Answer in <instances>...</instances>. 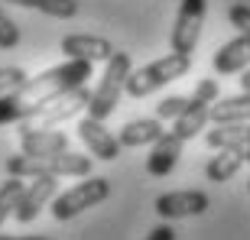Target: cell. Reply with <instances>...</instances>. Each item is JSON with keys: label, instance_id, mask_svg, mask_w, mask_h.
<instances>
[{"label": "cell", "instance_id": "cell-1", "mask_svg": "<svg viewBox=\"0 0 250 240\" xmlns=\"http://www.w3.org/2000/svg\"><path fill=\"white\" fill-rule=\"evenodd\" d=\"M94 62H84V59H65L62 65H52L46 72H39L36 78H26V81L13 88V91L0 94V127L7 123H23V120L36 117L42 107L68 94L72 88L84 84V78H91Z\"/></svg>", "mask_w": 250, "mask_h": 240}, {"label": "cell", "instance_id": "cell-2", "mask_svg": "<svg viewBox=\"0 0 250 240\" xmlns=\"http://www.w3.org/2000/svg\"><path fill=\"white\" fill-rule=\"evenodd\" d=\"M130 72H133V65H130L127 52H114V56L104 62V75H101V81L94 84L91 101H88V114H91V117L107 120L114 111H117V104H121V91H127Z\"/></svg>", "mask_w": 250, "mask_h": 240}, {"label": "cell", "instance_id": "cell-3", "mask_svg": "<svg viewBox=\"0 0 250 240\" xmlns=\"http://www.w3.org/2000/svg\"><path fill=\"white\" fill-rule=\"evenodd\" d=\"M192 68V56H182V52H169V56L156 59V62L143 65L137 72H130L127 78V94L130 98H146V94L166 88L169 81H176L182 75H188Z\"/></svg>", "mask_w": 250, "mask_h": 240}, {"label": "cell", "instance_id": "cell-4", "mask_svg": "<svg viewBox=\"0 0 250 240\" xmlns=\"http://www.w3.org/2000/svg\"><path fill=\"white\" fill-rule=\"evenodd\" d=\"M111 195V182L101 176L88 179L84 176V182L72 185L68 192H62L52 201V214H56V221H68V218H75V214L88 211V208H94V204H101L104 198Z\"/></svg>", "mask_w": 250, "mask_h": 240}, {"label": "cell", "instance_id": "cell-5", "mask_svg": "<svg viewBox=\"0 0 250 240\" xmlns=\"http://www.w3.org/2000/svg\"><path fill=\"white\" fill-rule=\"evenodd\" d=\"M205 10H208V0H182L176 13V23H172V52H182V56H192L195 46H198V36H202L205 26Z\"/></svg>", "mask_w": 250, "mask_h": 240}, {"label": "cell", "instance_id": "cell-6", "mask_svg": "<svg viewBox=\"0 0 250 240\" xmlns=\"http://www.w3.org/2000/svg\"><path fill=\"white\" fill-rule=\"evenodd\" d=\"M88 101H91V91H88L84 84H78V88H72L68 94L56 98V101L49 104V107H42L36 117L23 120V127H20V130H49V127H59L62 120L75 117V114L82 111V107H88Z\"/></svg>", "mask_w": 250, "mask_h": 240}, {"label": "cell", "instance_id": "cell-7", "mask_svg": "<svg viewBox=\"0 0 250 240\" xmlns=\"http://www.w3.org/2000/svg\"><path fill=\"white\" fill-rule=\"evenodd\" d=\"M56 188H59V176H52V172H42V176L33 179V182L23 188V195H20L17 208H13V218H17V224L36 221V214L42 211V204L52 201Z\"/></svg>", "mask_w": 250, "mask_h": 240}, {"label": "cell", "instance_id": "cell-8", "mask_svg": "<svg viewBox=\"0 0 250 240\" xmlns=\"http://www.w3.org/2000/svg\"><path fill=\"white\" fill-rule=\"evenodd\" d=\"M78 137H82V143L88 146V153H91L94 159H104V162H114V159L121 156V143H117V137L114 133H107V127H104V120L98 117H82L78 120Z\"/></svg>", "mask_w": 250, "mask_h": 240}, {"label": "cell", "instance_id": "cell-9", "mask_svg": "<svg viewBox=\"0 0 250 240\" xmlns=\"http://www.w3.org/2000/svg\"><path fill=\"white\" fill-rule=\"evenodd\" d=\"M182 143H186V140L179 137L176 130H163V137L153 143V149H149V156H146V172L149 176H156V179L169 176V172L179 166Z\"/></svg>", "mask_w": 250, "mask_h": 240}, {"label": "cell", "instance_id": "cell-10", "mask_svg": "<svg viewBox=\"0 0 250 240\" xmlns=\"http://www.w3.org/2000/svg\"><path fill=\"white\" fill-rule=\"evenodd\" d=\"M156 214L159 218H166V221H172V218H188V214H202L205 208H208V195L205 192H166L156 198Z\"/></svg>", "mask_w": 250, "mask_h": 240}, {"label": "cell", "instance_id": "cell-11", "mask_svg": "<svg viewBox=\"0 0 250 240\" xmlns=\"http://www.w3.org/2000/svg\"><path fill=\"white\" fill-rule=\"evenodd\" d=\"M20 149L29 153V156H56V153H65L68 149V137L62 130H20Z\"/></svg>", "mask_w": 250, "mask_h": 240}, {"label": "cell", "instance_id": "cell-12", "mask_svg": "<svg viewBox=\"0 0 250 240\" xmlns=\"http://www.w3.org/2000/svg\"><path fill=\"white\" fill-rule=\"evenodd\" d=\"M211 65H214V72H218V75H237V72H244V68L250 65V36H247V33H241V36H234L231 42H224V46L214 52Z\"/></svg>", "mask_w": 250, "mask_h": 240}, {"label": "cell", "instance_id": "cell-13", "mask_svg": "<svg viewBox=\"0 0 250 240\" xmlns=\"http://www.w3.org/2000/svg\"><path fill=\"white\" fill-rule=\"evenodd\" d=\"M65 59H84V62H107L114 56V46L104 36H65L62 39Z\"/></svg>", "mask_w": 250, "mask_h": 240}, {"label": "cell", "instance_id": "cell-14", "mask_svg": "<svg viewBox=\"0 0 250 240\" xmlns=\"http://www.w3.org/2000/svg\"><path fill=\"white\" fill-rule=\"evenodd\" d=\"M205 143L211 149H250V123H214V130L205 133Z\"/></svg>", "mask_w": 250, "mask_h": 240}, {"label": "cell", "instance_id": "cell-15", "mask_svg": "<svg viewBox=\"0 0 250 240\" xmlns=\"http://www.w3.org/2000/svg\"><path fill=\"white\" fill-rule=\"evenodd\" d=\"M159 137H163L159 117H140V120H130L127 127L121 130L117 143H121L124 149H137V146H153Z\"/></svg>", "mask_w": 250, "mask_h": 240}, {"label": "cell", "instance_id": "cell-16", "mask_svg": "<svg viewBox=\"0 0 250 240\" xmlns=\"http://www.w3.org/2000/svg\"><path fill=\"white\" fill-rule=\"evenodd\" d=\"M211 120L214 123H250V91L234 94V98H218L211 104Z\"/></svg>", "mask_w": 250, "mask_h": 240}, {"label": "cell", "instance_id": "cell-17", "mask_svg": "<svg viewBox=\"0 0 250 240\" xmlns=\"http://www.w3.org/2000/svg\"><path fill=\"white\" fill-rule=\"evenodd\" d=\"M208 120H211V104H202V101H192L188 98V104H186V111L176 117V133L182 140H192V137H198V130H205L208 127Z\"/></svg>", "mask_w": 250, "mask_h": 240}, {"label": "cell", "instance_id": "cell-18", "mask_svg": "<svg viewBox=\"0 0 250 240\" xmlns=\"http://www.w3.org/2000/svg\"><path fill=\"white\" fill-rule=\"evenodd\" d=\"M49 172L59 179L62 176L84 179V176H91V156H82V153H72V149L56 153V156H49Z\"/></svg>", "mask_w": 250, "mask_h": 240}, {"label": "cell", "instance_id": "cell-19", "mask_svg": "<svg viewBox=\"0 0 250 240\" xmlns=\"http://www.w3.org/2000/svg\"><path fill=\"white\" fill-rule=\"evenodd\" d=\"M244 162H247V159H244V153H237V149H218V156H211V162L205 166V176L211 179V182H228V179H234L241 172Z\"/></svg>", "mask_w": 250, "mask_h": 240}, {"label": "cell", "instance_id": "cell-20", "mask_svg": "<svg viewBox=\"0 0 250 240\" xmlns=\"http://www.w3.org/2000/svg\"><path fill=\"white\" fill-rule=\"evenodd\" d=\"M7 3H17V7H26V10H39V13L56 17V20H72L78 13V0H7Z\"/></svg>", "mask_w": 250, "mask_h": 240}, {"label": "cell", "instance_id": "cell-21", "mask_svg": "<svg viewBox=\"0 0 250 240\" xmlns=\"http://www.w3.org/2000/svg\"><path fill=\"white\" fill-rule=\"evenodd\" d=\"M42 172H49V159H42V156H29V153L20 149V156L7 159V176L36 179V176H42Z\"/></svg>", "mask_w": 250, "mask_h": 240}, {"label": "cell", "instance_id": "cell-22", "mask_svg": "<svg viewBox=\"0 0 250 240\" xmlns=\"http://www.w3.org/2000/svg\"><path fill=\"white\" fill-rule=\"evenodd\" d=\"M23 188H26V179H20V176H10L7 182L0 185V224L7 218H13V208H17Z\"/></svg>", "mask_w": 250, "mask_h": 240}, {"label": "cell", "instance_id": "cell-23", "mask_svg": "<svg viewBox=\"0 0 250 240\" xmlns=\"http://www.w3.org/2000/svg\"><path fill=\"white\" fill-rule=\"evenodd\" d=\"M188 98H182V94H172V98H163V101L156 104V117L159 120H176L179 114L186 111Z\"/></svg>", "mask_w": 250, "mask_h": 240}, {"label": "cell", "instance_id": "cell-24", "mask_svg": "<svg viewBox=\"0 0 250 240\" xmlns=\"http://www.w3.org/2000/svg\"><path fill=\"white\" fill-rule=\"evenodd\" d=\"M29 75L23 72V68H17V65H7V68H0V94L13 91V88H20V84L26 81Z\"/></svg>", "mask_w": 250, "mask_h": 240}, {"label": "cell", "instance_id": "cell-25", "mask_svg": "<svg viewBox=\"0 0 250 240\" xmlns=\"http://www.w3.org/2000/svg\"><path fill=\"white\" fill-rule=\"evenodd\" d=\"M218 94H221V88H218V81H214V78H202V81L195 84V91H192V101L214 104V101H218Z\"/></svg>", "mask_w": 250, "mask_h": 240}, {"label": "cell", "instance_id": "cell-26", "mask_svg": "<svg viewBox=\"0 0 250 240\" xmlns=\"http://www.w3.org/2000/svg\"><path fill=\"white\" fill-rule=\"evenodd\" d=\"M20 42V29H17V23L0 10V49H13Z\"/></svg>", "mask_w": 250, "mask_h": 240}, {"label": "cell", "instance_id": "cell-27", "mask_svg": "<svg viewBox=\"0 0 250 240\" xmlns=\"http://www.w3.org/2000/svg\"><path fill=\"white\" fill-rule=\"evenodd\" d=\"M228 20H231V26H237L241 33L250 36V7L247 3H234V7L228 10Z\"/></svg>", "mask_w": 250, "mask_h": 240}, {"label": "cell", "instance_id": "cell-28", "mask_svg": "<svg viewBox=\"0 0 250 240\" xmlns=\"http://www.w3.org/2000/svg\"><path fill=\"white\" fill-rule=\"evenodd\" d=\"M149 240H176V231H172L169 224H159V227H153Z\"/></svg>", "mask_w": 250, "mask_h": 240}, {"label": "cell", "instance_id": "cell-29", "mask_svg": "<svg viewBox=\"0 0 250 240\" xmlns=\"http://www.w3.org/2000/svg\"><path fill=\"white\" fill-rule=\"evenodd\" d=\"M241 88H244V91H250V68H244V72H241Z\"/></svg>", "mask_w": 250, "mask_h": 240}, {"label": "cell", "instance_id": "cell-30", "mask_svg": "<svg viewBox=\"0 0 250 240\" xmlns=\"http://www.w3.org/2000/svg\"><path fill=\"white\" fill-rule=\"evenodd\" d=\"M244 159H247V162H250V149H247V153H244Z\"/></svg>", "mask_w": 250, "mask_h": 240}, {"label": "cell", "instance_id": "cell-31", "mask_svg": "<svg viewBox=\"0 0 250 240\" xmlns=\"http://www.w3.org/2000/svg\"><path fill=\"white\" fill-rule=\"evenodd\" d=\"M247 188H250V182H247Z\"/></svg>", "mask_w": 250, "mask_h": 240}]
</instances>
